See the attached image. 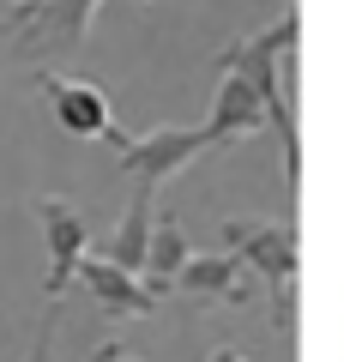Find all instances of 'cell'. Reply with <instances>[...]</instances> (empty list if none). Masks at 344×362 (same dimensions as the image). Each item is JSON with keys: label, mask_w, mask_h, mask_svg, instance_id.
<instances>
[{"label": "cell", "mask_w": 344, "mask_h": 362, "mask_svg": "<svg viewBox=\"0 0 344 362\" xmlns=\"http://www.w3.org/2000/svg\"><path fill=\"white\" fill-rule=\"evenodd\" d=\"M103 254H109L115 266H127V272H145V254H151V194L133 187L127 211H121V230H115V242L103 247Z\"/></svg>", "instance_id": "11"}, {"label": "cell", "mask_w": 344, "mask_h": 362, "mask_svg": "<svg viewBox=\"0 0 344 362\" xmlns=\"http://www.w3.org/2000/svg\"><path fill=\"white\" fill-rule=\"evenodd\" d=\"M115 163L121 175H133L139 194H157L176 169H188L200 151H212V127H151V133H115Z\"/></svg>", "instance_id": "4"}, {"label": "cell", "mask_w": 344, "mask_h": 362, "mask_svg": "<svg viewBox=\"0 0 344 362\" xmlns=\"http://www.w3.org/2000/svg\"><path fill=\"white\" fill-rule=\"evenodd\" d=\"M42 103L55 109V127L67 139H115V109L97 85L85 78H67V73H42Z\"/></svg>", "instance_id": "6"}, {"label": "cell", "mask_w": 344, "mask_h": 362, "mask_svg": "<svg viewBox=\"0 0 344 362\" xmlns=\"http://www.w3.org/2000/svg\"><path fill=\"white\" fill-rule=\"evenodd\" d=\"M193 259V247H188V235H181V223L176 218H157L151 223V254H145V290L151 296H164V290H176V278H181V266Z\"/></svg>", "instance_id": "10"}, {"label": "cell", "mask_w": 344, "mask_h": 362, "mask_svg": "<svg viewBox=\"0 0 344 362\" xmlns=\"http://www.w3.org/2000/svg\"><path fill=\"white\" fill-rule=\"evenodd\" d=\"M205 362H254V356H242V350H229V344H217V350H212V356H205Z\"/></svg>", "instance_id": "14"}, {"label": "cell", "mask_w": 344, "mask_h": 362, "mask_svg": "<svg viewBox=\"0 0 344 362\" xmlns=\"http://www.w3.org/2000/svg\"><path fill=\"white\" fill-rule=\"evenodd\" d=\"M49 350H55V314L37 326V338H30V350H25V362H49Z\"/></svg>", "instance_id": "12"}, {"label": "cell", "mask_w": 344, "mask_h": 362, "mask_svg": "<svg viewBox=\"0 0 344 362\" xmlns=\"http://www.w3.org/2000/svg\"><path fill=\"white\" fill-rule=\"evenodd\" d=\"M103 0H18L6 13V42L13 54H30V61H61V54L85 49V30L97 18Z\"/></svg>", "instance_id": "3"}, {"label": "cell", "mask_w": 344, "mask_h": 362, "mask_svg": "<svg viewBox=\"0 0 344 362\" xmlns=\"http://www.w3.org/2000/svg\"><path fill=\"white\" fill-rule=\"evenodd\" d=\"M79 284L91 290V302H97L103 314H115V320H127V314H151V290H145V278L139 272H127V266H115L109 254H97L91 247V259L79 266Z\"/></svg>", "instance_id": "7"}, {"label": "cell", "mask_w": 344, "mask_h": 362, "mask_svg": "<svg viewBox=\"0 0 344 362\" xmlns=\"http://www.w3.org/2000/svg\"><path fill=\"white\" fill-rule=\"evenodd\" d=\"M296 37H302V18L284 13L272 18L266 30H254V37L229 42L224 49V66L229 73H242L248 85H254V97L266 103V127L278 133V151H284V181L296 187V175H302V139H296V109H290V90H284V61H290Z\"/></svg>", "instance_id": "1"}, {"label": "cell", "mask_w": 344, "mask_h": 362, "mask_svg": "<svg viewBox=\"0 0 344 362\" xmlns=\"http://www.w3.org/2000/svg\"><path fill=\"white\" fill-rule=\"evenodd\" d=\"M205 127H212L217 145H236V139H254L260 127H266V103L254 97V85H248L242 73H229L217 78V97H212V115H205ZM272 133V127H266Z\"/></svg>", "instance_id": "9"}, {"label": "cell", "mask_w": 344, "mask_h": 362, "mask_svg": "<svg viewBox=\"0 0 344 362\" xmlns=\"http://www.w3.org/2000/svg\"><path fill=\"white\" fill-rule=\"evenodd\" d=\"M97 362H145V356H139L133 344H121V338H109V344L97 350Z\"/></svg>", "instance_id": "13"}, {"label": "cell", "mask_w": 344, "mask_h": 362, "mask_svg": "<svg viewBox=\"0 0 344 362\" xmlns=\"http://www.w3.org/2000/svg\"><path fill=\"white\" fill-rule=\"evenodd\" d=\"M224 254H236L248 272H254V284H266V296H272V332H290V326H296V266H302L296 223L229 218L224 223Z\"/></svg>", "instance_id": "2"}, {"label": "cell", "mask_w": 344, "mask_h": 362, "mask_svg": "<svg viewBox=\"0 0 344 362\" xmlns=\"http://www.w3.org/2000/svg\"><path fill=\"white\" fill-rule=\"evenodd\" d=\"M176 290H188V296H200V302H224V308H242V302L254 296V272H248L236 254H193L188 266H181Z\"/></svg>", "instance_id": "8"}, {"label": "cell", "mask_w": 344, "mask_h": 362, "mask_svg": "<svg viewBox=\"0 0 344 362\" xmlns=\"http://www.w3.org/2000/svg\"><path fill=\"white\" fill-rule=\"evenodd\" d=\"M37 223H42V247H49V278H42V296L61 302L79 284V266L91 259V223L73 199L61 194H37Z\"/></svg>", "instance_id": "5"}]
</instances>
